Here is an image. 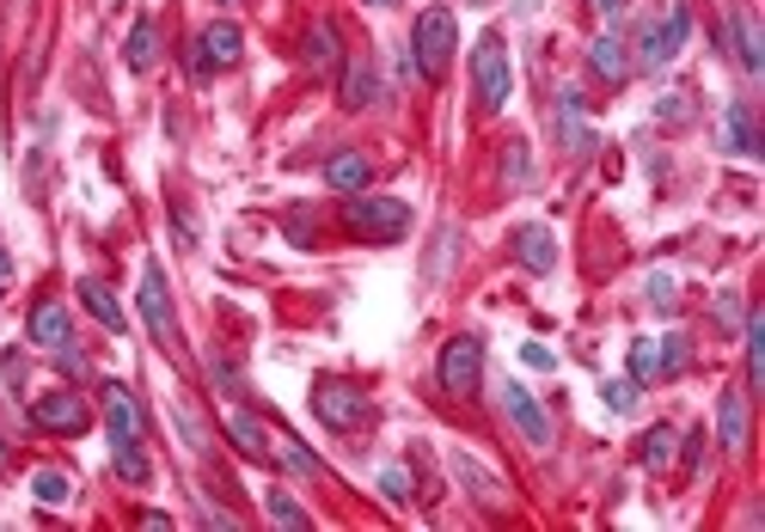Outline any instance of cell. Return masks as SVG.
I'll list each match as a JSON object with an SVG mask.
<instances>
[{
	"instance_id": "ab89813d",
	"label": "cell",
	"mask_w": 765,
	"mask_h": 532,
	"mask_svg": "<svg viewBox=\"0 0 765 532\" xmlns=\"http://www.w3.org/2000/svg\"><path fill=\"white\" fill-rule=\"evenodd\" d=\"M7 380H13V385L26 380V355H19V349H7Z\"/></svg>"
},
{
	"instance_id": "d4e9b609",
	"label": "cell",
	"mask_w": 765,
	"mask_h": 532,
	"mask_svg": "<svg viewBox=\"0 0 765 532\" xmlns=\"http://www.w3.org/2000/svg\"><path fill=\"white\" fill-rule=\"evenodd\" d=\"M723 135H728V148L735 153H759V135H753V111H747V99H735L723 111Z\"/></svg>"
},
{
	"instance_id": "6da1fadb",
	"label": "cell",
	"mask_w": 765,
	"mask_h": 532,
	"mask_svg": "<svg viewBox=\"0 0 765 532\" xmlns=\"http://www.w3.org/2000/svg\"><path fill=\"white\" fill-rule=\"evenodd\" d=\"M344 227L361 239V245H398L410 233V209L398 197H344Z\"/></svg>"
},
{
	"instance_id": "ac0fdd59",
	"label": "cell",
	"mask_w": 765,
	"mask_h": 532,
	"mask_svg": "<svg viewBox=\"0 0 765 532\" xmlns=\"http://www.w3.org/2000/svg\"><path fill=\"white\" fill-rule=\"evenodd\" d=\"M716 441H723L728 453L747 446V392H723L716 398Z\"/></svg>"
},
{
	"instance_id": "cb8c5ba5",
	"label": "cell",
	"mask_w": 765,
	"mask_h": 532,
	"mask_svg": "<svg viewBox=\"0 0 765 532\" xmlns=\"http://www.w3.org/2000/svg\"><path fill=\"white\" fill-rule=\"evenodd\" d=\"M454 478H459V483H471V495H478L484 508H503V483H496L490 471L478 465V459H466V453H459V459H454Z\"/></svg>"
},
{
	"instance_id": "83f0119b",
	"label": "cell",
	"mask_w": 765,
	"mask_h": 532,
	"mask_svg": "<svg viewBox=\"0 0 765 532\" xmlns=\"http://www.w3.org/2000/svg\"><path fill=\"white\" fill-rule=\"evenodd\" d=\"M741 337H747V385H759L765 380V319L759 312L741 319Z\"/></svg>"
},
{
	"instance_id": "f6af8a7d",
	"label": "cell",
	"mask_w": 765,
	"mask_h": 532,
	"mask_svg": "<svg viewBox=\"0 0 765 532\" xmlns=\"http://www.w3.org/2000/svg\"><path fill=\"white\" fill-rule=\"evenodd\" d=\"M227 7H234V0H227Z\"/></svg>"
},
{
	"instance_id": "9c48e42d",
	"label": "cell",
	"mask_w": 765,
	"mask_h": 532,
	"mask_svg": "<svg viewBox=\"0 0 765 532\" xmlns=\"http://www.w3.org/2000/svg\"><path fill=\"white\" fill-rule=\"evenodd\" d=\"M239 26H227V19H215V26H202V38H197V56H190V74L197 80H209V74H221V68H234L239 62Z\"/></svg>"
},
{
	"instance_id": "e0dca14e",
	"label": "cell",
	"mask_w": 765,
	"mask_h": 532,
	"mask_svg": "<svg viewBox=\"0 0 765 532\" xmlns=\"http://www.w3.org/2000/svg\"><path fill=\"white\" fill-rule=\"evenodd\" d=\"M368 178H374V165H368V153H337V160H325V184L337 190V197H356V190H368Z\"/></svg>"
},
{
	"instance_id": "30bf717a",
	"label": "cell",
	"mask_w": 765,
	"mask_h": 532,
	"mask_svg": "<svg viewBox=\"0 0 765 532\" xmlns=\"http://www.w3.org/2000/svg\"><path fill=\"white\" fill-rule=\"evenodd\" d=\"M679 368H686V337H667V343L643 337V343H630V380H667Z\"/></svg>"
},
{
	"instance_id": "4dcf8cb0",
	"label": "cell",
	"mask_w": 765,
	"mask_h": 532,
	"mask_svg": "<svg viewBox=\"0 0 765 532\" xmlns=\"http://www.w3.org/2000/svg\"><path fill=\"white\" fill-rule=\"evenodd\" d=\"M31 495H38L43 508H68V495H74V483H68L62 471H38V478H31Z\"/></svg>"
},
{
	"instance_id": "b9f144b4",
	"label": "cell",
	"mask_w": 765,
	"mask_h": 532,
	"mask_svg": "<svg viewBox=\"0 0 765 532\" xmlns=\"http://www.w3.org/2000/svg\"><path fill=\"white\" fill-rule=\"evenodd\" d=\"M594 7H600L606 19H618V13H625V0H594Z\"/></svg>"
},
{
	"instance_id": "f1b7e54d",
	"label": "cell",
	"mask_w": 765,
	"mask_h": 532,
	"mask_svg": "<svg viewBox=\"0 0 765 532\" xmlns=\"http://www.w3.org/2000/svg\"><path fill=\"white\" fill-rule=\"evenodd\" d=\"M111 465H117V478H123V483H148V478H153V465H148V453H141V441H117Z\"/></svg>"
},
{
	"instance_id": "74e56055",
	"label": "cell",
	"mask_w": 765,
	"mask_h": 532,
	"mask_svg": "<svg viewBox=\"0 0 765 532\" xmlns=\"http://www.w3.org/2000/svg\"><path fill=\"white\" fill-rule=\"evenodd\" d=\"M520 361H527V368H557V355H552V349H539V343L520 349Z\"/></svg>"
},
{
	"instance_id": "8d00e7d4",
	"label": "cell",
	"mask_w": 765,
	"mask_h": 532,
	"mask_svg": "<svg viewBox=\"0 0 765 532\" xmlns=\"http://www.w3.org/2000/svg\"><path fill=\"white\" fill-rule=\"evenodd\" d=\"M56 361H62V373H74V380H87V373H92V368H87V355H80V349H68V343L56 349Z\"/></svg>"
},
{
	"instance_id": "5b68a950",
	"label": "cell",
	"mask_w": 765,
	"mask_h": 532,
	"mask_svg": "<svg viewBox=\"0 0 765 532\" xmlns=\"http://www.w3.org/2000/svg\"><path fill=\"white\" fill-rule=\"evenodd\" d=\"M686 31H692V13H686V7H674L667 19L643 26V38H637V62H630V68H649V74H655V68H667V62L679 56V43H686Z\"/></svg>"
},
{
	"instance_id": "9a60e30c",
	"label": "cell",
	"mask_w": 765,
	"mask_h": 532,
	"mask_svg": "<svg viewBox=\"0 0 765 532\" xmlns=\"http://www.w3.org/2000/svg\"><path fill=\"white\" fill-rule=\"evenodd\" d=\"M588 68H594V80H606V87H625L630 80V43L613 38V31H600V38L588 43Z\"/></svg>"
},
{
	"instance_id": "52a82bcc",
	"label": "cell",
	"mask_w": 765,
	"mask_h": 532,
	"mask_svg": "<svg viewBox=\"0 0 765 532\" xmlns=\"http://www.w3.org/2000/svg\"><path fill=\"white\" fill-rule=\"evenodd\" d=\"M31 422L38 429H50V434H87L92 429V410H87V398L80 392H43L38 404H31Z\"/></svg>"
},
{
	"instance_id": "ba28073f",
	"label": "cell",
	"mask_w": 765,
	"mask_h": 532,
	"mask_svg": "<svg viewBox=\"0 0 765 532\" xmlns=\"http://www.w3.org/2000/svg\"><path fill=\"white\" fill-rule=\"evenodd\" d=\"M141 319H148L153 343L178 349V319H172V294H166V270H160V263L141 270Z\"/></svg>"
},
{
	"instance_id": "4316f807",
	"label": "cell",
	"mask_w": 765,
	"mask_h": 532,
	"mask_svg": "<svg viewBox=\"0 0 765 532\" xmlns=\"http://www.w3.org/2000/svg\"><path fill=\"white\" fill-rule=\"evenodd\" d=\"M153 56H160V31H153V19H136V31H129V68L148 74Z\"/></svg>"
},
{
	"instance_id": "1f68e13d",
	"label": "cell",
	"mask_w": 765,
	"mask_h": 532,
	"mask_svg": "<svg viewBox=\"0 0 765 532\" xmlns=\"http://www.w3.org/2000/svg\"><path fill=\"white\" fill-rule=\"evenodd\" d=\"M270 441H276L270 453H282L288 465L300 471V478H319V471H325V465H319V459H312V453H307V446H300V441H288V434H270Z\"/></svg>"
},
{
	"instance_id": "8992f818",
	"label": "cell",
	"mask_w": 765,
	"mask_h": 532,
	"mask_svg": "<svg viewBox=\"0 0 765 532\" xmlns=\"http://www.w3.org/2000/svg\"><path fill=\"white\" fill-rule=\"evenodd\" d=\"M478 373H484V337H454L441 349V392L447 398H471L478 392Z\"/></svg>"
},
{
	"instance_id": "2e32d148",
	"label": "cell",
	"mask_w": 765,
	"mask_h": 532,
	"mask_svg": "<svg viewBox=\"0 0 765 532\" xmlns=\"http://www.w3.org/2000/svg\"><path fill=\"white\" fill-rule=\"evenodd\" d=\"M337 99H344V111H368V104L380 99V68H374L368 56H356V62L344 68V87H337Z\"/></svg>"
},
{
	"instance_id": "3957f363",
	"label": "cell",
	"mask_w": 765,
	"mask_h": 532,
	"mask_svg": "<svg viewBox=\"0 0 765 532\" xmlns=\"http://www.w3.org/2000/svg\"><path fill=\"white\" fill-rule=\"evenodd\" d=\"M471 80H478V104L484 111H503L508 92H515V68H508V50L503 38H478V50H471Z\"/></svg>"
},
{
	"instance_id": "e575fe53",
	"label": "cell",
	"mask_w": 765,
	"mask_h": 532,
	"mask_svg": "<svg viewBox=\"0 0 765 532\" xmlns=\"http://www.w3.org/2000/svg\"><path fill=\"white\" fill-rule=\"evenodd\" d=\"M643 294H649V307H662V312L679 300V294H674V275H662V270H655L649 282H643Z\"/></svg>"
},
{
	"instance_id": "44dd1931",
	"label": "cell",
	"mask_w": 765,
	"mask_h": 532,
	"mask_svg": "<svg viewBox=\"0 0 765 532\" xmlns=\"http://www.w3.org/2000/svg\"><path fill=\"white\" fill-rule=\"evenodd\" d=\"M515 258L527 263L533 275H545L557 263V239H552V227H520L515 233Z\"/></svg>"
},
{
	"instance_id": "8fae6325",
	"label": "cell",
	"mask_w": 765,
	"mask_h": 532,
	"mask_svg": "<svg viewBox=\"0 0 765 532\" xmlns=\"http://www.w3.org/2000/svg\"><path fill=\"white\" fill-rule=\"evenodd\" d=\"M105 422H111V441H141L148 434V422H141V404L136 392H129L123 380H105Z\"/></svg>"
},
{
	"instance_id": "60d3db41",
	"label": "cell",
	"mask_w": 765,
	"mask_h": 532,
	"mask_svg": "<svg viewBox=\"0 0 765 532\" xmlns=\"http://www.w3.org/2000/svg\"><path fill=\"white\" fill-rule=\"evenodd\" d=\"M7 282H13V263H7V245H0V294H7Z\"/></svg>"
},
{
	"instance_id": "ee69618b",
	"label": "cell",
	"mask_w": 765,
	"mask_h": 532,
	"mask_svg": "<svg viewBox=\"0 0 765 532\" xmlns=\"http://www.w3.org/2000/svg\"><path fill=\"white\" fill-rule=\"evenodd\" d=\"M0 471H7V441H0Z\"/></svg>"
},
{
	"instance_id": "7bdbcfd3",
	"label": "cell",
	"mask_w": 765,
	"mask_h": 532,
	"mask_svg": "<svg viewBox=\"0 0 765 532\" xmlns=\"http://www.w3.org/2000/svg\"><path fill=\"white\" fill-rule=\"evenodd\" d=\"M368 7H398V0H368Z\"/></svg>"
},
{
	"instance_id": "836d02e7",
	"label": "cell",
	"mask_w": 765,
	"mask_h": 532,
	"mask_svg": "<svg viewBox=\"0 0 765 532\" xmlns=\"http://www.w3.org/2000/svg\"><path fill=\"white\" fill-rule=\"evenodd\" d=\"M606 404H613L618 416H630V410H637V380H606Z\"/></svg>"
},
{
	"instance_id": "d590c367",
	"label": "cell",
	"mask_w": 765,
	"mask_h": 532,
	"mask_svg": "<svg viewBox=\"0 0 765 532\" xmlns=\"http://www.w3.org/2000/svg\"><path fill=\"white\" fill-rule=\"evenodd\" d=\"M209 380L221 385V392H246V380H239V368H234V361H209Z\"/></svg>"
},
{
	"instance_id": "f35d334b",
	"label": "cell",
	"mask_w": 765,
	"mask_h": 532,
	"mask_svg": "<svg viewBox=\"0 0 765 532\" xmlns=\"http://www.w3.org/2000/svg\"><path fill=\"white\" fill-rule=\"evenodd\" d=\"M711 312H716V319H723V324H741V307H735V300H728V294H723V300H716V307H711Z\"/></svg>"
},
{
	"instance_id": "277c9868",
	"label": "cell",
	"mask_w": 765,
	"mask_h": 532,
	"mask_svg": "<svg viewBox=\"0 0 765 532\" xmlns=\"http://www.w3.org/2000/svg\"><path fill=\"white\" fill-rule=\"evenodd\" d=\"M368 392H361L356 380H319L312 385V416L325 422V429H361L368 422Z\"/></svg>"
},
{
	"instance_id": "5bb4252c",
	"label": "cell",
	"mask_w": 765,
	"mask_h": 532,
	"mask_svg": "<svg viewBox=\"0 0 765 532\" xmlns=\"http://www.w3.org/2000/svg\"><path fill=\"white\" fill-rule=\"evenodd\" d=\"M26 331H31V343L50 349V355H56L62 343H74V319H68L62 300H38V307H31V324H26Z\"/></svg>"
},
{
	"instance_id": "603a6c76",
	"label": "cell",
	"mask_w": 765,
	"mask_h": 532,
	"mask_svg": "<svg viewBox=\"0 0 765 532\" xmlns=\"http://www.w3.org/2000/svg\"><path fill=\"white\" fill-rule=\"evenodd\" d=\"M735 56L747 74H765V38H759V19L753 13H735Z\"/></svg>"
},
{
	"instance_id": "7c38bea8",
	"label": "cell",
	"mask_w": 765,
	"mask_h": 532,
	"mask_svg": "<svg viewBox=\"0 0 765 532\" xmlns=\"http://www.w3.org/2000/svg\"><path fill=\"white\" fill-rule=\"evenodd\" d=\"M503 410H508V422H515V429L527 434L533 446H545V441H552V422H545L539 398H533L520 380H503Z\"/></svg>"
},
{
	"instance_id": "d6a6232c",
	"label": "cell",
	"mask_w": 765,
	"mask_h": 532,
	"mask_svg": "<svg viewBox=\"0 0 765 532\" xmlns=\"http://www.w3.org/2000/svg\"><path fill=\"white\" fill-rule=\"evenodd\" d=\"M380 495H386V502H393V508H405L410 495H417V483H410V471L386 465V471H380Z\"/></svg>"
},
{
	"instance_id": "4fadbf2b",
	"label": "cell",
	"mask_w": 765,
	"mask_h": 532,
	"mask_svg": "<svg viewBox=\"0 0 765 532\" xmlns=\"http://www.w3.org/2000/svg\"><path fill=\"white\" fill-rule=\"evenodd\" d=\"M300 62L312 68V74H337L344 68V38H337L331 19H312L307 38H300Z\"/></svg>"
},
{
	"instance_id": "7402d4cb",
	"label": "cell",
	"mask_w": 765,
	"mask_h": 532,
	"mask_svg": "<svg viewBox=\"0 0 765 532\" xmlns=\"http://www.w3.org/2000/svg\"><path fill=\"white\" fill-rule=\"evenodd\" d=\"M227 434H234V446L246 459H270V429H264L251 410H234V416H227Z\"/></svg>"
},
{
	"instance_id": "d6986e66",
	"label": "cell",
	"mask_w": 765,
	"mask_h": 532,
	"mask_svg": "<svg viewBox=\"0 0 765 532\" xmlns=\"http://www.w3.org/2000/svg\"><path fill=\"white\" fill-rule=\"evenodd\" d=\"M80 307H87L92 319L105 324V331H123V324H129L123 300H117V294H111V282H99V275H87V282H80Z\"/></svg>"
},
{
	"instance_id": "f546056e",
	"label": "cell",
	"mask_w": 765,
	"mask_h": 532,
	"mask_svg": "<svg viewBox=\"0 0 765 532\" xmlns=\"http://www.w3.org/2000/svg\"><path fill=\"white\" fill-rule=\"evenodd\" d=\"M264 508H270V520H276V526H295V532H307V526H312V514L295 502V495H282V490H270V495H264Z\"/></svg>"
},
{
	"instance_id": "7a4b0ae2",
	"label": "cell",
	"mask_w": 765,
	"mask_h": 532,
	"mask_svg": "<svg viewBox=\"0 0 765 532\" xmlns=\"http://www.w3.org/2000/svg\"><path fill=\"white\" fill-rule=\"evenodd\" d=\"M459 50V26L447 7H429V13H417V26H410V62H417L423 80H441L447 62H454Z\"/></svg>"
},
{
	"instance_id": "ffe728a7",
	"label": "cell",
	"mask_w": 765,
	"mask_h": 532,
	"mask_svg": "<svg viewBox=\"0 0 765 532\" xmlns=\"http://www.w3.org/2000/svg\"><path fill=\"white\" fill-rule=\"evenodd\" d=\"M557 135H564L569 153L594 148V129H588V117H582V92H557Z\"/></svg>"
},
{
	"instance_id": "484cf974",
	"label": "cell",
	"mask_w": 765,
	"mask_h": 532,
	"mask_svg": "<svg viewBox=\"0 0 765 532\" xmlns=\"http://www.w3.org/2000/svg\"><path fill=\"white\" fill-rule=\"evenodd\" d=\"M674 453H679V434L667 429V422H662V429H649V434H643V446H637V459L649 471H667V465H674Z\"/></svg>"
}]
</instances>
